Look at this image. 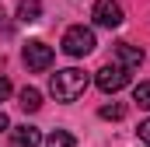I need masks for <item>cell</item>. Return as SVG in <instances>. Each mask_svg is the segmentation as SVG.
I'll return each mask as SVG.
<instances>
[{"label":"cell","instance_id":"16","mask_svg":"<svg viewBox=\"0 0 150 147\" xmlns=\"http://www.w3.org/2000/svg\"><path fill=\"white\" fill-rule=\"evenodd\" d=\"M0 18H4V11H0Z\"/></svg>","mask_w":150,"mask_h":147},{"label":"cell","instance_id":"14","mask_svg":"<svg viewBox=\"0 0 150 147\" xmlns=\"http://www.w3.org/2000/svg\"><path fill=\"white\" fill-rule=\"evenodd\" d=\"M140 140H143V144H150V119H143V123H140Z\"/></svg>","mask_w":150,"mask_h":147},{"label":"cell","instance_id":"4","mask_svg":"<svg viewBox=\"0 0 150 147\" xmlns=\"http://www.w3.org/2000/svg\"><path fill=\"white\" fill-rule=\"evenodd\" d=\"M91 18H94V25H101V28H119V25H122V7H119L115 0H94Z\"/></svg>","mask_w":150,"mask_h":147},{"label":"cell","instance_id":"13","mask_svg":"<svg viewBox=\"0 0 150 147\" xmlns=\"http://www.w3.org/2000/svg\"><path fill=\"white\" fill-rule=\"evenodd\" d=\"M11 91H14V88H11V81H7V77H0V102H7V98H11Z\"/></svg>","mask_w":150,"mask_h":147},{"label":"cell","instance_id":"11","mask_svg":"<svg viewBox=\"0 0 150 147\" xmlns=\"http://www.w3.org/2000/svg\"><path fill=\"white\" fill-rule=\"evenodd\" d=\"M133 98L150 112V81H143V84H136V88H133Z\"/></svg>","mask_w":150,"mask_h":147},{"label":"cell","instance_id":"7","mask_svg":"<svg viewBox=\"0 0 150 147\" xmlns=\"http://www.w3.org/2000/svg\"><path fill=\"white\" fill-rule=\"evenodd\" d=\"M7 133H11V144L14 147H38L42 144V133H38L35 126H14Z\"/></svg>","mask_w":150,"mask_h":147},{"label":"cell","instance_id":"15","mask_svg":"<svg viewBox=\"0 0 150 147\" xmlns=\"http://www.w3.org/2000/svg\"><path fill=\"white\" fill-rule=\"evenodd\" d=\"M7 130H11V123H7V116L0 112V133H7Z\"/></svg>","mask_w":150,"mask_h":147},{"label":"cell","instance_id":"1","mask_svg":"<svg viewBox=\"0 0 150 147\" xmlns=\"http://www.w3.org/2000/svg\"><path fill=\"white\" fill-rule=\"evenodd\" d=\"M87 74L77 70V67H67V70H56L52 74V81H49V91H52V98L56 102H77L84 91H87Z\"/></svg>","mask_w":150,"mask_h":147},{"label":"cell","instance_id":"12","mask_svg":"<svg viewBox=\"0 0 150 147\" xmlns=\"http://www.w3.org/2000/svg\"><path fill=\"white\" fill-rule=\"evenodd\" d=\"M98 116H101V119H122V116H126V105H119V102H115V105H101Z\"/></svg>","mask_w":150,"mask_h":147},{"label":"cell","instance_id":"8","mask_svg":"<svg viewBox=\"0 0 150 147\" xmlns=\"http://www.w3.org/2000/svg\"><path fill=\"white\" fill-rule=\"evenodd\" d=\"M18 105H21L25 112H38V109H42V95H38V88H21Z\"/></svg>","mask_w":150,"mask_h":147},{"label":"cell","instance_id":"6","mask_svg":"<svg viewBox=\"0 0 150 147\" xmlns=\"http://www.w3.org/2000/svg\"><path fill=\"white\" fill-rule=\"evenodd\" d=\"M115 63L126 67V70H136V67L143 63V49H136V46H129V42H115Z\"/></svg>","mask_w":150,"mask_h":147},{"label":"cell","instance_id":"3","mask_svg":"<svg viewBox=\"0 0 150 147\" xmlns=\"http://www.w3.org/2000/svg\"><path fill=\"white\" fill-rule=\"evenodd\" d=\"M94 84L101 88V91H122L126 84H129V70L126 67H119V63H105L98 77H94Z\"/></svg>","mask_w":150,"mask_h":147},{"label":"cell","instance_id":"2","mask_svg":"<svg viewBox=\"0 0 150 147\" xmlns=\"http://www.w3.org/2000/svg\"><path fill=\"white\" fill-rule=\"evenodd\" d=\"M94 46H98V42H94V32H91V28H84V25L67 28V35H63V53H67V56H74V60L87 56Z\"/></svg>","mask_w":150,"mask_h":147},{"label":"cell","instance_id":"5","mask_svg":"<svg viewBox=\"0 0 150 147\" xmlns=\"http://www.w3.org/2000/svg\"><path fill=\"white\" fill-rule=\"evenodd\" d=\"M52 60H56L52 46H45V42H28V46H25V63H28V70H49Z\"/></svg>","mask_w":150,"mask_h":147},{"label":"cell","instance_id":"9","mask_svg":"<svg viewBox=\"0 0 150 147\" xmlns=\"http://www.w3.org/2000/svg\"><path fill=\"white\" fill-rule=\"evenodd\" d=\"M38 14H42V4L38 0H21L18 4V21L28 25V21H38Z\"/></svg>","mask_w":150,"mask_h":147},{"label":"cell","instance_id":"10","mask_svg":"<svg viewBox=\"0 0 150 147\" xmlns=\"http://www.w3.org/2000/svg\"><path fill=\"white\" fill-rule=\"evenodd\" d=\"M45 147H77V140H74L70 130H52V133L45 137Z\"/></svg>","mask_w":150,"mask_h":147},{"label":"cell","instance_id":"17","mask_svg":"<svg viewBox=\"0 0 150 147\" xmlns=\"http://www.w3.org/2000/svg\"><path fill=\"white\" fill-rule=\"evenodd\" d=\"M147 147H150V144H147Z\"/></svg>","mask_w":150,"mask_h":147}]
</instances>
